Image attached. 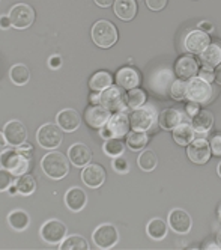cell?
<instances>
[{
    "label": "cell",
    "mask_w": 221,
    "mask_h": 250,
    "mask_svg": "<svg viewBox=\"0 0 221 250\" xmlns=\"http://www.w3.org/2000/svg\"><path fill=\"white\" fill-rule=\"evenodd\" d=\"M212 97V87L211 83L205 82L203 79L191 77L187 83V98L194 103H208Z\"/></svg>",
    "instance_id": "5b68a950"
},
{
    "label": "cell",
    "mask_w": 221,
    "mask_h": 250,
    "mask_svg": "<svg viewBox=\"0 0 221 250\" xmlns=\"http://www.w3.org/2000/svg\"><path fill=\"white\" fill-rule=\"evenodd\" d=\"M191 125H193V128H194L196 133L205 134V133H208L212 128V125H214V115L209 110H199L193 116Z\"/></svg>",
    "instance_id": "cb8c5ba5"
},
{
    "label": "cell",
    "mask_w": 221,
    "mask_h": 250,
    "mask_svg": "<svg viewBox=\"0 0 221 250\" xmlns=\"http://www.w3.org/2000/svg\"><path fill=\"white\" fill-rule=\"evenodd\" d=\"M11 26H12V23H11L9 15H2V17H0V29L6 30V29H9Z\"/></svg>",
    "instance_id": "bcb514c9"
},
{
    "label": "cell",
    "mask_w": 221,
    "mask_h": 250,
    "mask_svg": "<svg viewBox=\"0 0 221 250\" xmlns=\"http://www.w3.org/2000/svg\"><path fill=\"white\" fill-rule=\"evenodd\" d=\"M214 73H215V82L221 86V63L217 66V69L214 71Z\"/></svg>",
    "instance_id": "816d5d0a"
},
{
    "label": "cell",
    "mask_w": 221,
    "mask_h": 250,
    "mask_svg": "<svg viewBox=\"0 0 221 250\" xmlns=\"http://www.w3.org/2000/svg\"><path fill=\"white\" fill-rule=\"evenodd\" d=\"M115 14L118 15V19L123 21L133 20L137 14V2L136 0H115Z\"/></svg>",
    "instance_id": "7402d4cb"
},
{
    "label": "cell",
    "mask_w": 221,
    "mask_h": 250,
    "mask_svg": "<svg viewBox=\"0 0 221 250\" xmlns=\"http://www.w3.org/2000/svg\"><path fill=\"white\" fill-rule=\"evenodd\" d=\"M102 151L105 155L108 157H118V155H122L123 151H125V144L121 140V137H112L105 140V144L102 146Z\"/></svg>",
    "instance_id": "e575fe53"
},
{
    "label": "cell",
    "mask_w": 221,
    "mask_h": 250,
    "mask_svg": "<svg viewBox=\"0 0 221 250\" xmlns=\"http://www.w3.org/2000/svg\"><path fill=\"white\" fill-rule=\"evenodd\" d=\"M146 232L152 240L160 241V240H162L165 235H167V225H165V222L162 219L155 217V219H152L149 223H147Z\"/></svg>",
    "instance_id": "83f0119b"
},
{
    "label": "cell",
    "mask_w": 221,
    "mask_h": 250,
    "mask_svg": "<svg viewBox=\"0 0 221 250\" xmlns=\"http://www.w3.org/2000/svg\"><path fill=\"white\" fill-rule=\"evenodd\" d=\"M15 181H14V175H12V172L11 170H8V169H0V191H6L9 187H11V184H14Z\"/></svg>",
    "instance_id": "f35d334b"
},
{
    "label": "cell",
    "mask_w": 221,
    "mask_h": 250,
    "mask_svg": "<svg viewBox=\"0 0 221 250\" xmlns=\"http://www.w3.org/2000/svg\"><path fill=\"white\" fill-rule=\"evenodd\" d=\"M112 76H110L107 71H98V73H95L94 76L90 77L89 80V86L92 91H97V92H102L104 89L110 87L112 86Z\"/></svg>",
    "instance_id": "f1b7e54d"
},
{
    "label": "cell",
    "mask_w": 221,
    "mask_h": 250,
    "mask_svg": "<svg viewBox=\"0 0 221 250\" xmlns=\"http://www.w3.org/2000/svg\"><path fill=\"white\" fill-rule=\"evenodd\" d=\"M110 116H112V112L108 109H105L104 105L101 104H94L90 105L89 109L86 110V122L89 127L92 128H101L108 122Z\"/></svg>",
    "instance_id": "4fadbf2b"
},
{
    "label": "cell",
    "mask_w": 221,
    "mask_h": 250,
    "mask_svg": "<svg viewBox=\"0 0 221 250\" xmlns=\"http://www.w3.org/2000/svg\"><path fill=\"white\" fill-rule=\"evenodd\" d=\"M170 94H172V98H175L176 101L185 100L187 98V83L182 79L175 80L172 83V87H170Z\"/></svg>",
    "instance_id": "74e56055"
},
{
    "label": "cell",
    "mask_w": 221,
    "mask_h": 250,
    "mask_svg": "<svg viewBox=\"0 0 221 250\" xmlns=\"http://www.w3.org/2000/svg\"><path fill=\"white\" fill-rule=\"evenodd\" d=\"M167 5V0H146V6L151 11H161Z\"/></svg>",
    "instance_id": "b9f144b4"
},
{
    "label": "cell",
    "mask_w": 221,
    "mask_h": 250,
    "mask_svg": "<svg viewBox=\"0 0 221 250\" xmlns=\"http://www.w3.org/2000/svg\"><path fill=\"white\" fill-rule=\"evenodd\" d=\"M21 162H23V155L14 148L3 149L2 152H0V166H2L3 169L14 172L18 166H20Z\"/></svg>",
    "instance_id": "484cf974"
},
{
    "label": "cell",
    "mask_w": 221,
    "mask_h": 250,
    "mask_svg": "<svg viewBox=\"0 0 221 250\" xmlns=\"http://www.w3.org/2000/svg\"><path fill=\"white\" fill-rule=\"evenodd\" d=\"M90 101L94 103V104H100V92L94 91V94L90 95Z\"/></svg>",
    "instance_id": "f5cc1de1"
},
{
    "label": "cell",
    "mask_w": 221,
    "mask_h": 250,
    "mask_svg": "<svg viewBox=\"0 0 221 250\" xmlns=\"http://www.w3.org/2000/svg\"><path fill=\"white\" fill-rule=\"evenodd\" d=\"M182 122V115L179 110L176 109H172V107H169V109H165L160 113L158 116V124L162 130H167V131H172L175 127H178V125Z\"/></svg>",
    "instance_id": "603a6c76"
},
{
    "label": "cell",
    "mask_w": 221,
    "mask_h": 250,
    "mask_svg": "<svg viewBox=\"0 0 221 250\" xmlns=\"http://www.w3.org/2000/svg\"><path fill=\"white\" fill-rule=\"evenodd\" d=\"M199 29L208 33V32H211V30L214 29V26H212V24H211L209 21H201V23H200V26H199Z\"/></svg>",
    "instance_id": "f907efd6"
},
{
    "label": "cell",
    "mask_w": 221,
    "mask_h": 250,
    "mask_svg": "<svg viewBox=\"0 0 221 250\" xmlns=\"http://www.w3.org/2000/svg\"><path fill=\"white\" fill-rule=\"evenodd\" d=\"M48 66H50L51 69H58V68H60V66H62V58H60L59 55H53V56H50V59H48Z\"/></svg>",
    "instance_id": "f6af8a7d"
},
{
    "label": "cell",
    "mask_w": 221,
    "mask_h": 250,
    "mask_svg": "<svg viewBox=\"0 0 221 250\" xmlns=\"http://www.w3.org/2000/svg\"><path fill=\"white\" fill-rule=\"evenodd\" d=\"M92 241L100 249H112L119 241V232L110 223L100 225L92 234Z\"/></svg>",
    "instance_id": "ba28073f"
},
{
    "label": "cell",
    "mask_w": 221,
    "mask_h": 250,
    "mask_svg": "<svg viewBox=\"0 0 221 250\" xmlns=\"http://www.w3.org/2000/svg\"><path fill=\"white\" fill-rule=\"evenodd\" d=\"M92 40L101 48H110L118 41V29L113 23L100 20L92 27Z\"/></svg>",
    "instance_id": "7a4b0ae2"
},
{
    "label": "cell",
    "mask_w": 221,
    "mask_h": 250,
    "mask_svg": "<svg viewBox=\"0 0 221 250\" xmlns=\"http://www.w3.org/2000/svg\"><path fill=\"white\" fill-rule=\"evenodd\" d=\"M200 58L203 65L218 66L221 63V47L218 44H209L203 51L200 53Z\"/></svg>",
    "instance_id": "4316f807"
},
{
    "label": "cell",
    "mask_w": 221,
    "mask_h": 250,
    "mask_svg": "<svg viewBox=\"0 0 221 250\" xmlns=\"http://www.w3.org/2000/svg\"><path fill=\"white\" fill-rule=\"evenodd\" d=\"M108 130L112 131L113 137H123L125 134L130 133V116H126L123 112H118L113 116H110L108 122L105 124Z\"/></svg>",
    "instance_id": "ac0fdd59"
},
{
    "label": "cell",
    "mask_w": 221,
    "mask_h": 250,
    "mask_svg": "<svg viewBox=\"0 0 221 250\" xmlns=\"http://www.w3.org/2000/svg\"><path fill=\"white\" fill-rule=\"evenodd\" d=\"M100 104L110 112H123L126 107V95L121 86H110L100 92Z\"/></svg>",
    "instance_id": "277c9868"
},
{
    "label": "cell",
    "mask_w": 221,
    "mask_h": 250,
    "mask_svg": "<svg viewBox=\"0 0 221 250\" xmlns=\"http://www.w3.org/2000/svg\"><path fill=\"white\" fill-rule=\"evenodd\" d=\"M218 175H220V176H221V163H220V165H218Z\"/></svg>",
    "instance_id": "9f6ffc18"
},
{
    "label": "cell",
    "mask_w": 221,
    "mask_h": 250,
    "mask_svg": "<svg viewBox=\"0 0 221 250\" xmlns=\"http://www.w3.org/2000/svg\"><path fill=\"white\" fill-rule=\"evenodd\" d=\"M199 71V63L194 58L191 56H182L178 59L176 66H175V73L179 79L182 80H187L191 79L197 74Z\"/></svg>",
    "instance_id": "ffe728a7"
},
{
    "label": "cell",
    "mask_w": 221,
    "mask_h": 250,
    "mask_svg": "<svg viewBox=\"0 0 221 250\" xmlns=\"http://www.w3.org/2000/svg\"><path fill=\"white\" fill-rule=\"evenodd\" d=\"M56 124L59 125V127L63 131L72 133V131H76L80 127L81 118H80V115H79L77 110H74V109H63V110H60L58 113Z\"/></svg>",
    "instance_id": "e0dca14e"
},
{
    "label": "cell",
    "mask_w": 221,
    "mask_h": 250,
    "mask_svg": "<svg viewBox=\"0 0 221 250\" xmlns=\"http://www.w3.org/2000/svg\"><path fill=\"white\" fill-rule=\"evenodd\" d=\"M3 136H5V139H6L9 146L18 148V146L23 145L24 142L27 140V130H26L23 122L17 121V119H12V121L5 124Z\"/></svg>",
    "instance_id": "30bf717a"
},
{
    "label": "cell",
    "mask_w": 221,
    "mask_h": 250,
    "mask_svg": "<svg viewBox=\"0 0 221 250\" xmlns=\"http://www.w3.org/2000/svg\"><path fill=\"white\" fill-rule=\"evenodd\" d=\"M9 19L15 29H27L35 21V11L26 3H17L9 12Z\"/></svg>",
    "instance_id": "9c48e42d"
},
{
    "label": "cell",
    "mask_w": 221,
    "mask_h": 250,
    "mask_svg": "<svg viewBox=\"0 0 221 250\" xmlns=\"http://www.w3.org/2000/svg\"><path fill=\"white\" fill-rule=\"evenodd\" d=\"M157 121V113L152 107H139L130 115V125L134 131H147Z\"/></svg>",
    "instance_id": "8992f818"
},
{
    "label": "cell",
    "mask_w": 221,
    "mask_h": 250,
    "mask_svg": "<svg viewBox=\"0 0 221 250\" xmlns=\"http://www.w3.org/2000/svg\"><path fill=\"white\" fill-rule=\"evenodd\" d=\"M197 74H199L200 79H203V80L208 82V83H212V82L215 80V73H214V69H212V66H208V65H203L201 68H199Z\"/></svg>",
    "instance_id": "60d3db41"
},
{
    "label": "cell",
    "mask_w": 221,
    "mask_h": 250,
    "mask_svg": "<svg viewBox=\"0 0 221 250\" xmlns=\"http://www.w3.org/2000/svg\"><path fill=\"white\" fill-rule=\"evenodd\" d=\"M68 228L63 222L58 219L47 220L41 226V238L48 244H59L65 240Z\"/></svg>",
    "instance_id": "52a82bcc"
},
{
    "label": "cell",
    "mask_w": 221,
    "mask_h": 250,
    "mask_svg": "<svg viewBox=\"0 0 221 250\" xmlns=\"http://www.w3.org/2000/svg\"><path fill=\"white\" fill-rule=\"evenodd\" d=\"M116 83L122 87V89H134L139 86L140 83V76L139 73L131 68V66H125V68H121L116 74Z\"/></svg>",
    "instance_id": "44dd1931"
},
{
    "label": "cell",
    "mask_w": 221,
    "mask_h": 250,
    "mask_svg": "<svg viewBox=\"0 0 221 250\" xmlns=\"http://www.w3.org/2000/svg\"><path fill=\"white\" fill-rule=\"evenodd\" d=\"M144 101H146V95L139 87L130 89V92L126 94V105L130 109H139V107L144 104Z\"/></svg>",
    "instance_id": "8d00e7d4"
},
{
    "label": "cell",
    "mask_w": 221,
    "mask_h": 250,
    "mask_svg": "<svg viewBox=\"0 0 221 250\" xmlns=\"http://www.w3.org/2000/svg\"><path fill=\"white\" fill-rule=\"evenodd\" d=\"M187 112L188 115L193 118L197 112H199V103H194V101H190V104L187 105Z\"/></svg>",
    "instance_id": "7dc6e473"
},
{
    "label": "cell",
    "mask_w": 221,
    "mask_h": 250,
    "mask_svg": "<svg viewBox=\"0 0 221 250\" xmlns=\"http://www.w3.org/2000/svg\"><path fill=\"white\" fill-rule=\"evenodd\" d=\"M41 167L51 180H62L69 173V158L59 151H51L41 160Z\"/></svg>",
    "instance_id": "6da1fadb"
},
{
    "label": "cell",
    "mask_w": 221,
    "mask_h": 250,
    "mask_svg": "<svg viewBox=\"0 0 221 250\" xmlns=\"http://www.w3.org/2000/svg\"><path fill=\"white\" fill-rule=\"evenodd\" d=\"M15 184H17L18 193L23 194V196H29L36 190V181L30 173L20 175L18 176V180L15 181Z\"/></svg>",
    "instance_id": "1f68e13d"
},
{
    "label": "cell",
    "mask_w": 221,
    "mask_h": 250,
    "mask_svg": "<svg viewBox=\"0 0 221 250\" xmlns=\"http://www.w3.org/2000/svg\"><path fill=\"white\" fill-rule=\"evenodd\" d=\"M6 145H8V142L3 136V131H0V149H5Z\"/></svg>",
    "instance_id": "db71d44e"
},
{
    "label": "cell",
    "mask_w": 221,
    "mask_h": 250,
    "mask_svg": "<svg viewBox=\"0 0 221 250\" xmlns=\"http://www.w3.org/2000/svg\"><path fill=\"white\" fill-rule=\"evenodd\" d=\"M60 249L62 250H86L89 249V244L86 238L81 235H71L60 243Z\"/></svg>",
    "instance_id": "d590c367"
},
{
    "label": "cell",
    "mask_w": 221,
    "mask_h": 250,
    "mask_svg": "<svg viewBox=\"0 0 221 250\" xmlns=\"http://www.w3.org/2000/svg\"><path fill=\"white\" fill-rule=\"evenodd\" d=\"M9 77H11V80H12L14 84L23 86V84H26L30 80V71H29V68L26 65L18 63V65H14L11 68Z\"/></svg>",
    "instance_id": "4dcf8cb0"
},
{
    "label": "cell",
    "mask_w": 221,
    "mask_h": 250,
    "mask_svg": "<svg viewBox=\"0 0 221 250\" xmlns=\"http://www.w3.org/2000/svg\"><path fill=\"white\" fill-rule=\"evenodd\" d=\"M68 158L74 166L84 167L90 163V160L94 158V152H92V149L84 144H74L68 149Z\"/></svg>",
    "instance_id": "5bb4252c"
},
{
    "label": "cell",
    "mask_w": 221,
    "mask_h": 250,
    "mask_svg": "<svg viewBox=\"0 0 221 250\" xmlns=\"http://www.w3.org/2000/svg\"><path fill=\"white\" fill-rule=\"evenodd\" d=\"M188 157L196 165H205L211 157V144L205 139H194L188 145Z\"/></svg>",
    "instance_id": "8fae6325"
},
{
    "label": "cell",
    "mask_w": 221,
    "mask_h": 250,
    "mask_svg": "<svg viewBox=\"0 0 221 250\" xmlns=\"http://www.w3.org/2000/svg\"><path fill=\"white\" fill-rule=\"evenodd\" d=\"M95 3L101 8H108L115 3V0H95Z\"/></svg>",
    "instance_id": "681fc988"
},
{
    "label": "cell",
    "mask_w": 221,
    "mask_h": 250,
    "mask_svg": "<svg viewBox=\"0 0 221 250\" xmlns=\"http://www.w3.org/2000/svg\"><path fill=\"white\" fill-rule=\"evenodd\" d=\"M8 223L15 230H24L30 223L29 214L24 209H15L8 216Z\"/></svg>",
    "instance_id": "f546056e"
},
{
    "label": "cell",
    "mask_w": 221,
    "mask_h": 250,
    "mask_svg": "<svg viewBox=\"0 0 221 250\" xmlns=\"http://www.w3.org/2000/svg\"><path fill=\"white\" fill-rule=\"evenodd\" d=\"M17 151L20 152L23 157H26V158H29V160H30V158H32L30 155H32V151H33V148H32V145H30V144H27V142H24L23 145H20V146L17 148Z\"/></svg>",
    "instance_id": "ee69618b"
},
{
    "label": "cell",
    "mask_w": 221,
    "mask_h": 250,
    "mask_svg": "<svg viewBox=\"0 0 221 250\" xmlns=\"http://www.w3.org/2000/svg\"><path fill=\"white\" fill-rule=\"evenodd\" d=\"M209 44H211L209 35L200 29L191 30L185 38V48L190 53H194V55H200Z\"/></svg>",
    "instance_id": "2e32d148"
},
{
    "label": "cell",
    "mask_w": 221,
    "mask_h": 250,
    "mask_svg": "<svg viewBox=\"0 0 221 250\" xmlns=\"http://www.w3.org/2000/svg\"><path fill=\"white\" fill-rule=\"evenodd\" d=\"M105 170L102 166L100 165H87L84 166L83 172H81V180L83 183L90 187V188H98L105 183Z\"/></svg>",
    "instance_id": "9a60e30c"
},
{
    "label": "cell",
    "mask_w": 221,
    "mask_h": 250,
    "mask_svg": "<svg viewBox=\"0 0 221 250\" xmlns=\"http://www.w3.org/2000/svg\"><path fill=\"white\" fill-rule=\"evenodd\" d=\"M173 140L181 146H188L191 142L194 140V128L191 124H183L181 122L178 127H175L173 130Z\"/></svg>",
    "instance_id": "d4e9b609"
},
{
    "label": "cell",
    "mask_w": 221,
    "mask_h": 250,
    "mask_svg": "<svg viewBox=\"0 0 221 250\" xmlns=\"http://www.w3.org/2000/svg\"><path fill=\"white\" fill-rule=\"evenodd\" d=\"M112 167L118 173H128V170H130V165H128V160L123 155L113 157V160H112Z\"/></svg>",
    "instance_id": "ab89813d"
},
{
    "label": "cell",
    "mask_w": 221,
    "mask_h": 250,
    "mask_svg": "<svg viewBox=\"0 0 221 250\" xmlns=\"http://www.w3.org/2000/svg\"><path fill=\"white\" fill-rule=\"evenodd\" d=\"M36 140L45 149H56L62 145L63 140V130L58 124H44L36 133Z\"/></svg>",
    "instance_id": "3957f363"
},
{
    "label": "cell",
    "mask_w": 221,
    "mask_h": 250,
    "mask_svg": "<svg viewBox=\"0 0 221 250\" xmlns=\"http://www.w3.org/2000/svg\"><path fill=\"white\" fill-rule=\"evenodd\" d=\"M211 151L217 155H221V134L214 136L211 140Z\"/></svg>",
    "instance_id": "7bdbcfd3"
},
{
    "label": "cell",
    "mask_w": 221,
    "mask_h": 250,
    "mask_svg": "<svg viewBox=\"0 0 221 250\" xmlns=\"http://www.w3.org/2000/svg\"><path fill=\"white\" fill-rule=\"evenodd\" d=\"M147 144V134L144 131H134L128 134L126 137V146L130 148L131 151H140L146 146Z\"/></svg>",
    "instance_id": "d6a6232c"
},
{
    "label": "cell",
    "mask_w": 221,
    "mask_h": 250,
    "mask_svg": "<svg viewBox=\"0 0 221 250\" xmlns=\"http://www.w3.org/2000/svg\"><path fill=\"white\" fill-rule=\"evenodd\" d=\"M100 136H101L102 139H105V140H108V139H112V137H113L112 131L108 130L107 125H104V127H101V128H100Z\"/></svg>",
    "instance_id": "c3c4849f"
},
{
    "label": "cell",
    "mask_w": 221,
    "mask_h": 250,
    "mask_svg": "<svg viewBox=\"0 0 221 250\" xmlns=\"http://www.w3.org/2000/svg\"><path fill=\"white\" fill-rule=\"evenodd\" d=\"M63 201H65V205L71 211L79 212V211H81L86 207V204H87V196H86V193H84L83 188H80V187H72V188H69L65 193Z\"/></svg>",
    "instance_id": "d6986e66"
},
{
    "label": "cell",
    "mask_w": 221,
    "mask_h": 250,
    "mask_svg": "<svg viewBox=\"0 0 221 250\" xmlns=\"http://www.w3.org/2000/svg\"><path fill=\"white\" fill-rule=\"evenodd\" d=\"M8 191H9V194H12V196H14V194H17V193H18V190H17V184H15V183H14V184H11V187L8 188Z\"/></svg>",
    "instance_id": "11a10c76"
},
{
    "label": "cell",
    "mask_w": 221,
    "mask_h": 250,
    "mask_svg": "<svg viewBox=\"0 0 221 250\" xmlns=\"http://www.w3.org/2000/svg\"><path fill=\"white\" fill-rule=\"evenodd\" d=\"M158 165V157L152 149H146L139 157V166L144 172H152Z\"/></svg>",
    "instance_id": "836d02e7"
},
{
    "label": "cell",
    "mask_w": 221,
    "mask_h": 250,
    "mask_svg": "<svg viewBox=\"0 0 221 250\" xmlns=\"http://www.w3.org/2000/svg\"><path fill=\"white\" fill-rule=\"evenodd\" d=\"M191 225H193L191 216L185 209L175 208L169 212V226L176 234H188Z\"/></svg>",
    "instance_id": "7c38bea8"
}]
</instances>
